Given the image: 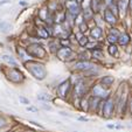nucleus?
<instances>
[{"label":"nucleus","instance_id":"obj_4","mask_svg":"<svg viewBox=\"0 0 132 132\" xmlns=\"http://www.w3.org/2000/svg\"><path fill=\"white\" fill-rule=\"evenodd\" d=\"M113 111V102L111 98H106V101L103 104V115L105 116H110Z\"/></svg>","mask_w":132,"mask_h":132},{"label":"nucleus","instance_id":"obj_12","mask_svg":"<svg viewBox=\"0 0 132 132\" xmlns=\"http://www.w3.org/2000/svg\"><path fill=\"white\" fill-rule=\"evenodd\" d=\"M11 29H12V26L8 22H6V21L0 22V32L1 33H8Z\"/></svg>","mask_w":132,"mask_h":132},{"label":"nucleus","instance_id":"obj_20","mask_svg":"<svg viewBox=\"0 0 132 132\" xmlns=\"http://www.w3.org/2000/svg\"><path fill=\"white\" fill-rule=\"evenodd\" d=\"M78 42L81 46H85L88 43V37L87 36H82L81 39H78Z\"/></svg>","mask_w":132,"mask_h":132},{"label":"nucleus","instance_id":"obj_5","mask_svg":"<svg viewBox=\"0 0 132 132\" xmlns=\"http://www.w3.org/2000/svg\"><path fill=\"white\" fill-rule=\"evenodd\" d=\"M67 8L71 14H78L80 13V5H78L75 0H69L67 3Z\"/></svg>","mask_w":132,"mask_h":132},{"label":"nucleus","instance_id":"obj_10","mask_svg":"<svg viewBox=\"0 0 132 132\" xmlns=\"http://www.w3.org/2000/svg\"><path fill=\"white\" fill-rule=\"evenodd\" d=\"M75 89H76V92H77L78 96H82V95H84L85 89H87V88H85L84 83H83V82H80V83H77V84H76Z\"/></svg>","mask_w":132,"mask_h":132},{"label":"nucleus","instance_id":"obj_1","mask_svg":"<svg viewBox=\"0 0 132 132\" xmlns=\"http://www.w3.org/2000/svg\"><path fill=\"white\" fill-rule=\"evenodd\" d=\"M27 68L30 71V74H32L35 78H37V80H43V78L46 77V69L42 64L30 62V63H28Z\"/></svg>","mask_w":132,"mask_h":132},{"label":"nucleus","instance_id":"obj_17","mask_svg":"<svg viewBox=\"0 0 132 132\" xmlns=\"http://www.w3.org/2000/svg\"><path fill=\"white\" fill-rule=\"evenodd\" d=\"M3 60H4V61H6L7 63H10V64L14 65V67L16 65V61H15L14 59H12L11 56H7V55H4V56H3Z\"/></svg>","mask_w":132,"mask_h":132},{"label":"nucleus","instance_id":"obj_23","mask_svg":"<svg viewBox=\"0 0 132 132\" xmlns=\"http://www.w3.org/2000/svg\"><path fill=\"white\" fill-rule=\"evenodd\" d=\"M94 56H98V59L103 57V55H102V53L101 52H94Z\"/></svg>","mask_w":132,"mask_h":132},{"label":"nucleus","instance_id":"obj_21","mask_svg":"<svg viewBox=\"0 0 132 132\" xmlns=\"http://www.w3.org/2000/svg\"><path fill=\"white\" fill-rule=\"evenodd\" d=\"M19 101H20L22 104H26V105L29 104V101H28L26 97H23V96H19Z\"/></svg>","mask_w":132,"mask_h":132},{"label":"nucleus","instance_id":"obj_15","mask_svg":"<svg viewBox=\"0 0 132 132\" xmlns=\"http://www.w3.org/2000/svg\"><path fill=\"white\" fill-rule=\"evenodd\" d=\"M118 42L120 43L122 46H126L127 43L130 42V36L127 34H123L119 36V39H118Z\"/></svg>","mask_w":132,"mask_h":132},{"label":"nucleus","instance_id":"obj_11","mask_svg":"<svg viewBox=\"0 0 132 132\" xmlns=\"http://www.w3.org/2000/svg\"><path fill=\"white\" fill-rule=\"evenodd\" d=\"M118 39H119V35H118L117 32H111V34L108 36V41H109L111 45H115L118 41Z\"/></svg>","mask_w":132,"mask_h":132},{"label":"nucleus","instance_id":"obj_14","mask_svg":"<svg viewBox=\"0 0 132 132\" xmlns=\"http://www.w3.org/2000/svg\"><path fill=\"white\" fill-rule=\"evenodd\" d=\"M37 100L42 101V102H49V101H52V97L48 95L47 92H40V94L37 95Z\"/></svg>","mask_w":132,"mask_h":132},{"label":"nucleus","instance_id":"obj_6","mask_svg":"<svg viewBox=\"0 0 132 132\" xmlns=\"http://www.w3.org/2000/svg\"><path fill=\"white\" fill-rule=\"evenodd\" d=\"M69 87H70V83L68 82V81L63 82L62 84L59 85L57 94L61 96V97H65V96H67V94H68V90H69Z\"/></svg>","mask_w":132,"mask_h":132},{"label":"nucleus","instance_id":"obj_25","mask_svg":"<svg viewBox=\"0 0 132 132\" xmlns=\"http://www.w3.org/2000/svg\"><path fill=\"white\" fill-rule=\"evenodd\" d=\"M19 5H21V6H26V5H27V3H26V1H19Z\"/></svg>","mask_w":132,"mask_h":132},{"label":"nucleus","instance_id":"obj_9","mask_svg":"<svg viewBox=\"0 0 132 132\" xmlns=\"http://www.w3.org/2000/svg\"><path fill=\"white\" fill-rule=\"evenodd\" d=\"M75 68L78 70H88V69H92L94 67H92V64L89 62H80L75 65Z\"/></svg>","mask_w":132,"mask_h":132},{"label":"nucleus","instance_id":"obj_22","mask_svg":"<svg viewBox=\"0 0 132 132\" xmlns=\"http://www.w3.org/2000/svg\"><path fill=\"white\" fill-rule=\"evenodd\" d=\"M27 111H32V112H36L37 109L34 106H27Z\"/></svg>","mask_w":132,"mask_h":132},{"label":"nucleus","instance_id":"obj_18","mask_svg":"<svg viewBox=\"0 0 132 132\" xmlns=\"http://www.w3.org/2000/svg\"><path fill=\"white\" fill-rule=\"evenodd\" d=\"M91 34H92V36H95V39H97V37L101 36L102 30H101V28H94V29L91 30Z\"/></svg>","mask_w":132,"mask_h":132},{"label":"nucleus","instance_id":"obj_3","mask_svg":"<svg viewBox=\"0 0 132 132\" xmlns=\"http://www.w3.org/2000/svg\"><path fill=\"white\" fill-rule=\"evenodd\" d=\"M106 94H108V91L105 90V87L103 84H97V85H95V88H94V96L95 97H98V98H104V97H106Z\"/></svg>","mask_w":132,"mask_h":132},{"label":"nucleus","instance_id":"obj_8","mask_svg":"<svg viewBox=\"0 0 132 132\" xmlns=\"http://www.w3.org/2000/svg\"><path fill=\"white\" fill-rule=\"evenodd\" d=\"M57 55H59V57H60V59H62V60H65V59H68L70 55H71V50H70L69 48L62 47L57 52Z\"/></svg>","mask_w":132,"mask_h":132},{"label":"nucleus","instance_id":"obj_19","mask_svg":"<svg viewBox=\"0 0 132 132\" xmlns=\"http://www.w3.org/2000/svg\"><path fill=\"white\" fill-rule=\"evenodd\" d=\"M109 53H110V55H115L116 53H117V47H116V45L109 46Z\"/></svg>","mask_w":132,"mask_h":132},{"label":"nucleus","instance_id":"obj_13","mask_svg":"<svg viewBox=\"0 0 132 132\" xmlns=\"http://www.w3.org/2000/svg\"><path fill=\"white\" fill-rule=\"evenodd\" d=\"M113 81H115V78L112 77V76H104V77L102 78V84L104 85V87H110V85L113 83Z\"/></svg>","mask_w":132,"mask_h":132},{"label":"nucleus","instance_id":"obj_27","mask_svg":"<svg viewBox=\"0 0 132 132\" xmlns=\"http://www.w3.org/2000/svg\"><path fill=\"white\" fill-rule=\"evenodd\" d=\"M108 127H109V129H116V126L115 125H112V124H109L108 125Z\"/></svg>","mask_w":132,"mask_h":132},{"label":"nucleus","instance_id":"obj_7","mask_svg":"<svg viewBox=\"0 0 132 132\" xmlns=\"http://www.w3.org/2000/svg\"><path fill=\"white\" fill-rule=\"evenodd\" d=\"M104 19L106 20V22L109 23H115L117 21V18L113 14V12H111L110 10H105L104 12Z\"/></svg>","mask_w":132,"mask_h":132},{"label":"nucleus","instance_id":"obj_16","mask_svg":"<svg viewBox=\"0 0 132 132\" xmlns=\"http://www.w3.org/2000/svg\"><path fill=\"white\" fill-rule=\"evenodd\" d=\"M127 3H129V0H119L118 1V8H119V11L125 12L127 8Z\"/></svg>","mask_w":132,"mask_h":132},{"label":"nucleus","instance_id":"obj_24","mask_svg":"<svg viewBox=\"0 0 132 132\" xmlns=\"http://www.w3.org/2000/svg\"><path fill=\"white\" fill-rule=\"evenodd\" d=\"M43 108H45L46 110H52V106H50V105H46V104H43Z\"/></svg>","mask_w":132,"mask_h":132},{"label":"nucleus","instance_id":"obj_26","mask_svg":"<svg viewBox=\"0 0 132 132\" xmlns=\"http://www.w3.org/2000/svg\"><path fill=\"white\" fill-rule=\"evenodd\" d=\"M78 119H80V120H83V122H88V118H85V117H80Z\"/></svg>","mask_w":132,"mask_h":132},{"label":"nucleus","instance_id":"obj_2","mask_svg":"<svg viewBox=\"0 0 132 132\" xmlns=\"http://www.w3.org/2000/svg\"><path fill=\"white\" fill-rule=\"evenodd\" d=\"M28 54H29L30 56H33V57L42 59L43 56H45L46 52H45V49H43L41 46L34 43V45H32V46L28 47Z\"/></svg>","mask_w":132,"mask_h":132}]
</instances>
